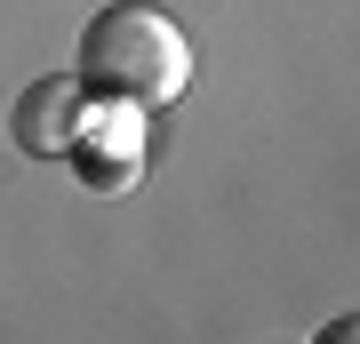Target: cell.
Returning a JSON list of instances; mask_svg holds the SVG:
<instances>
[{
  "mask_svg": "<svg viewBox=\"0 0 360 344\" xmlns=\"http://www.w3.org/2000/svg\"><path fill=\"white\" fill-rule=\"evenodd\" d=\"M80 89L104 104H136L160 113L193 89V40L176 32V16H160L153 0H112L80 25V56H72Z\"/></svg>",
  "mask_w": 360,
  "mask_h": 344,
  "instance_id": "obj_1",
  "label": "cell"
},
{
  "mask_svg": "<svg viewBox=\"0 0 360 344\" xmlns=\"http://www.w3.org/2000/svg\"><path fill=\"white\" fill-rule=\"evenodd\" d=\"M80 120H89V89H80V72H49V80H32L25 96H16V144L40 160H72V144H80Z\"/></svg>",
  "mask_w": 360,
  "mask_h": 344,
  "instance_id": "obj_2",
  "label": "cell"
},
{
  "mask_svg": "<svg viewBox=\"0 0 360 344\" xmlns=\"http://www.w3.org/2000/svg\"><path fill=\"white\" fill-rule=\"evenodd\" d=\"M321 344H360V312H352V320H328V329H321Z\"/></svg>",
  "mask_w": 360,
  "mask_h": 344,
  "instance_id": "obj_3",
  "label": "cell"
}]
</instances>
